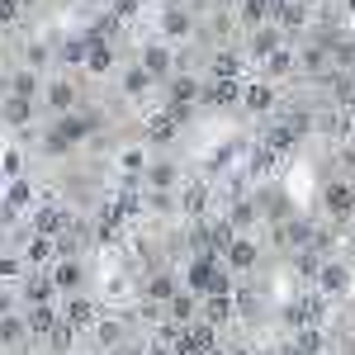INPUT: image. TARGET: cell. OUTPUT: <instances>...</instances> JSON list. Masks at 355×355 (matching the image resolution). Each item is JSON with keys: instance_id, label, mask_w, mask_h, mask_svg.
<instances>
[{"instance_id": "cell-13", "label": "cell", "mask_w": 355, "mask_h": 355, "mask_svg": "<svg viewBox=\"0 0 355 355\" xmlns=\"http://www.w3.org/2000/svg\"><path fill=\"white\" fill-rule=\"evenodd\" d=\"M48 294H53V284H48V279H33V284H28V299H48Z\"/></svg>"}, {"instance_id": "cell-17", "label": "cell", "mask_w": 355, "mask_h": 355, "mask_svg": "<svg viewBox=\"0 0 355 355\" xmlns=\"http://www.w3.org/2000/svg\"><path fill=\"white\" fill-rule=\"evenodd\" d=\"M90 67H95V71H105V67H110V53H105L100 43H95V53H90Z\"/></svg>"}, {"instance_id": "cell-5", "label": "cell", "mask_w": 355, "mask_h": 355, "mask_svg": "<svg viewBox=\"0 0 355 355\" xmlns=\"http://www.w3.org/2000/svg\"><path fill=\"white\" fill-rule=\"evenodd\" d=\"M171 128H175V114H157L147 133H152V137H171Z\"/></svg>"}, {"instance_id": "cell-24", "label": "cell", "mask_w": 355, "mask_h": 355, "mask_svg": "<svg viewBox=\"0 0 355 355\" xmlns=\"http://www.w3.org/2000/svg\"><path fill=\"white\" fill-rule=\"evenodd\" d=\"M204 355H214V351H204Z\"/></svg>"}, {"instance_id": "cell-3", "label": "cell", "mask_w": 355, "mask_h": 355, "mask_svg": "<svg viewBox=\"0 0 355 355\" xmlns=\"http://www.w3.org/2000/svg\"><path fill=\"white\" fill-rule=\"evenodd\" d=\"M209 100H214V105H227V100H237V81H218L214 90H209Z\"/></svg>"}, {"instance_id": "cell-11", "label": "cell", "mask_w": 355, "mask_h": 355, "mask_svg": "<svg viewBox=\"0 0 355 355\" xmlns=\"http://www.w3.org/2000/svg\"><path fill=\"white\" fill-rule=\"evenodd\" d=\"M223 318H227V299L214 294V299H209V322H223Z\"/></svg>"}, {"instance_id": "cell-23", "label": "cell", "mask_w": 355, "mask_h": 355, "mask_svg": "<svg viewBox=\"0 0 355 355\" xmlns=\"http://www.w3.org/2000/svg\"><path fill=\"white\" fill-rule=\"evenodd\" d=\"M15 95H33V76H19L15 81Z\"/></svg>"}, {"instance_id": "cell-9", "label": "cell", "mask_w": 355, "mask_h": 355, "mask_svg": "<svg viewBox=\"0 0 355 355\" xmlns=\"http://www.w3.org/2000/svg\"><path fill=\"white\" fill-rule=\"evenodd\" d=\"M318 346H322L318 331H303V336H299V355H318Z\"/></svg>"}, {"instance_id": "cell-14", "label": "cell", "mask_w": 355, "mask_h": 355, "mask_svg": "<svg viewBox=\"0 0 355 355\" xmlns=\"http://www.w3.org/2000/svg\"><path fill=\"white\" fill-rule=\"evenodd\" d=\"M76 279H81V270H76V266H62V270H57V284H67V289H71Z\"/></svg>"}, {"instance_id": "cell-6", "label": "cell", "mask_w": 355, "mask_h": 355, "mask_svg": "<svg viewBox=\"0 0 355 355\" xmlns=\"http://www.w3.org/2000/svg\"><path fill=\"white\" fill-rule=\"evenodd\" d=\"M227 256H232V266H242V270L251 266V261H256V251H251L246 242H232V251H227Z\"/></svg>"}, {"instance_id": "cell-21", "label": "cell", "mask_w": 355, "mask_h": 355, "mask_svg": "<svg viewBox=\"0 0 355 355\" xmlns=\"http://www.w3.org/2000/svg\"><path fill=\"white\" fill-rule=\"evenodd\" d=\"M152 294H157V299H166V294H171V279H166V275H162V279H152Z\"/></svg>"}, {"instance_id": "cell-15", "label": "cell", "mask_w": 355, "mask_h": 355, "mask_svg": "<svg viewBox=\"0 0 355 355\" xmlns=\"http://www.w3.org/2000/svg\"><path fill=\"white\" fill-rule=\"evenodd\" d=\"M53 346H57V351H67V346H71V327H53Z\"/></svg>"}, {"instance_id": "cell-22", "label": "cell", "mask_w": 355, "mask_h": 355, "mask_svg": "<svg viewBox=\"0 0 355 355\" xmlns=\"http://www.w3.org/2000/svg\"><path fill=\"white\" fill-rule=\"evenodd\" d=\"M15 10H19V0H0V19H15Z\"/></svg>"}, {"instance_id": "cell-10", "label": "cell", "mask_w": 355, "mask_h": 355, "mask_svg": "<svg viewBox=\"0 0 355 355\" xmlns=\"http://www.w3.org/2000/svg\"><path fill=\"white\" fill-rule=\"evenodd\" d=\"M322 284H327V289H341V284H346V270H341V266H327V270H322Z\"/></svg>"}, {"instance_id": "cell-16", "label": "cell", "mask_w": 355, "mask_h": 355, "mask_svg": "<svg viewBox=\"0 0 355 355\" xmlns=\"http://www.w3.org/2000/svg\"><path fill=\"white\" fill-rule=\"evenodd\" d=\"M246 19H251V24H256V19H261V15H266V0H246V10H242Z\"/></svg>"}, {"instance_id": "cell-1", "label": "cell", "mask_w": 355, "mask_h": 355, "mask_svg": "<svg viewBox=\"0 0 355 355\" xmlns=\"http://www.w3.org/2000/svg\"><path fill=\"white\" fill-rule=\"evenodd\" d=\"M190 284H194V289H204V294H223V289H227V279L218 275V266H214V261H194Z\"/></svg>"}, {"instance_id": "cell-12", "label": "cell", "mask_w": 355, "mask_h": 355, "mask_svg": "<svg viewBox=\"0 0 355 355\" xmlns=\"http://www.w3.org/2000/svg\"><path fill=\"white\" fill-rule=\"evenodd\" d=\"M214 71H218L223 81H227V76H232V71H237V57H227V53H223L218 62H214Z\"/></svg>"}, {"instance_id": "cell-2", "label": "cell", "mask_w": 355, "mask_h": 355, "mask_svg": "<svg viewBox=\"0 0 355 355\" xmlns=\"http://www.w3.org/2000/svg\"><path fill=\"white\" fill-rule=\"evenodd\" d=\"M327 204H331V214H355V190L351 185H331Z\"/></svg>"}, {"instance_id": "cell-25", "label": "cell", "mask_w": 355, "mask_h": 355, "mask_svg": "<svg viewBox=\"0 0 355 355\" xmlns=\"http://www.w3.org/2000/svg\"><path fill=\"white\" fill-rule=\"evenodd\" d=\"M351 10H355V0H351Z\"/></svg>"}, {"instance_id": "cell-8", "label": "cell", "mask_w": 355, "mask_h": 355, "mask_svg": "<svg viewBox=\"0 0 355 355\" xmlns=\"http://www.w3.org/2000/svg\"><path fill=\"white\" fill-rule=\"evenodd\" d=\"M246 105H251V110H266V105H270V90H266V85L246 90Z\"/></svg>"}, {"instance_id": "cell-4", "label": "cell", "mask_w": 355, "mask_h": 355, "mask_svg": "<svg viewBox=\"0 0 355 355\" xmlns=\"http://www.w3.org/2000/svg\"><path fill=\"white\" fill-rule=\"evenodd\" d=\"M95 322V308L90 303H71V327H90Z\"/></svg>"}, {"instance_id": "cell-7", "label": "cell", "mask_w": 355, "mask_h": 355, "mask_svg": "<svg viewBox=\"0 0 355 355\" xmlns=\"http://www.w3.org/2000/svg\"><path fill=\"white\" fill-rule=\"evenodd\" d=\"M28 322H33V331H53V327H57L53 308H38V313H33V318H28Z\"/></svg>"}, {"instance_id": "cell-18", "label": "cell", "mask_w": 355, "mask_h": 355, "mask_svg": "<svg viewBox=\"0 0 355 355\" xmlns=\"http://www.w3.org/2000/svg\"><path fill=\"white\" fill-rule=\"evenodd\" d=\"M171 95H175V100H190V95H194V81H175V85H171Z\"/></svg>"}, {"instance_id": "cell-20", "label": "cell", "mask_w": 355, "mask_h": 355, "mask_svg": "<svg viewBox=\"0 0 355 355\" xmlns=\"http://www.w3.org/2000/svg\"><path fill=\"white\" fill-rule=\"evenodd\" d=\"M147 67H152V71H166V53H157V48H152V53H147Z\"/></svg>"}, {"instance_id": "cell-19", "label": "cell", "mask_w": 355, "mask_h": 355, "mask_svg": "<svg viewBox=\"0 0 355 355\" xmlns=\"http://www.w3.org/2000/svg\"><path fill=\"white\" fill-rule=\"evenodd\" d=\"M38 227H43V232H57V227H62V214H43Z\"/></svg>"}]
</instances>
